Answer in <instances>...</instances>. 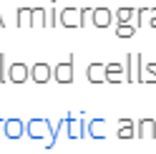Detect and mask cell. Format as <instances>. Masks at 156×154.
I'll return each instance as SVG.
<instances>
[{
  "mask_svg": "<svg viewBox=\"0 0 156 154\" xmlns=\"http://www.w3.org/2000/svg\"><path fill=\"white\" fill-rule=\"evenodd\" d=\"M139 137H156V124L151 119H144L139 124Z\"/></svg>",
  "mask_w": 156,
  "mask_h": 154,
  "instance_id": "obj_1",
  "label": "cell"
},
{
  "mask_svg": "<svg viewBox=\"0 0 156 154\" xmlns=\"http://www.w3.org/2000/svg\"><path fill=\"white\" fill-rule=\"evenodd\" d=\"M33 79H35V81H41V83L48 81V79H51V68H48L45 63H38L35 68H33Z\"/></svg>",
  "mask_w": 156,
  "mask_h": 154,
  "instance_id": "obj_2",
  "label": "cell"
},
{
  "mask_svg": "<svg viewBox=\"0 0 156 154\" xmlns=\"http://www.w3.org/2000/svg\"><path fill=\"white\" fill-rule=\"evenodd\" d=\"M10 79H13V81H25V66H13Z\"/></svg>",
  "mask_w": 156,
  "mask_h": 154,
  "instance_id": "obj_3",
  "label": "cell"
},
{
  "mask_svg": "<svg viewBox=\"0 0 156 154\" xmlns=\"http://www.w3.org/2000/svg\"><path fill=\"white\" fill-rule=\"evenodd\" d=\"M58 81H71V66H58Z\"/></svg>",
  "mask_w": 156,
  "mask_h": 154,
  "instance_id": "obj_4",
  "label": "cell"
},
{
  "mask_svg": "<svg viewBox=\"0 0 156 154\" xmlns=\"http://www.w3.org/2000/svg\"><path fill=\"white\" fill-rule=\"evenodd\" d=\"M111 20V15H106V10H96V25H106Z\"/></svg>",
  "mask_w": 156,
  "mask_h": 154,
  "instance_id": "obj_5",
  "label": "cell"
},
{
  "mask_svg": "<svg viewBox=\"0 0 156 154\" xmlns=\"http://www.w3.org/2000/svg\"><path fill=\"white\" fill-rule=\"evenodd\" d=\"M119 137H133V129H131V124H129V127H126V121H121V129H119Z\"/></svg>",
  "mask_w": 156,
  "mask_h": 154,
  "instance_id": "obj_6",
  "label": "cell"
},
{
  "mask_svg": "<svg viewBox=\"0 0 156 154\" xmlns=\"http://www.w3.org/2000/svg\"><path fill=\"white\" fill-rule=\"evenodd\" d=\"M91 79H96V81L101 79V66H93V68H91Z\"/></svg>",
  "mask_w": 156,
  "mask_h": 154,
  "instance_id": "obj_7",
  "label": "cell"
},
{
  "mask_svg": "<svg viewBox=\"0 0 156 154\" xmlns=\"http://www.w3.org/2000/svg\"><path fill=\"white\" fill-rule=\"evenodd\" d=\"M119 35L126 38V35H131V28H119Z\"/></svg>",
  "mask_w": 156,
  "mask_h": 154,
  "instance_id": "obj_8",
  "label": "cell"
}]
</instances>
